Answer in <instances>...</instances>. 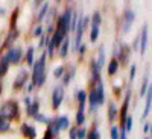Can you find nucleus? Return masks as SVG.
<instances>
[{
    "label": "nucleus",
    "mask_w": 152,
    "mask_h": 139,
    "mask_svg": "<svg viewBox=\"0 0 152 139\" xmlns=\"http://www.w3.org/2000/svg\"><path fill=\"white\" fill-rule=\"evenodd\" d=\"M100 68L96 62H94V59H91L90 60V74H91V77H90V80H91V88L94 86V83H97L99 80H102V77H100Z\"/></svg>",
    "instance_id": "15"
},
{
    "label": "nucleus",
    "mask_w": 152,
    "mask_h": 139,
    "mask_svg": "<svg viewBox=\"0 0 152 139\" xmlns=\"http://www.w3.org/2000/svg\"><path fill=\"white\" fill-rule=\"evenodd\" d=\"M143 133L145 135H149L151 133V122H145L143 124Z\"/></svg>",
    "instance_id": "44"
},
{
    "label": "nucleus",
    "mask_w": 152,
    "mask_h": 139,
    "mask_svg": "<svg viewBox=\"0 0 152 139\" xmlns=\"http://www.w3.org/2000/svg\"><path fill=\"white\" fill-rule=\"evenodd\" d=\"M23 102H24V104H26V107L32 103V100H31V97H29V94H26V95H24L23 97Z\"/></svg>",
    "instance_id": "45"
},
{
    "label": "nucleus",
    "mask_w": 152,
    "mask_h": 139,
    "mask_svg": "<svg viewBox=\"0 0 152 139\" xmlns=\"http://www.w3.org/2000/svg\"><path fill=\"white\" fill-rule=\"evenodd\" d=\"M90 24L91 26H99L100 27V24H102V14H100L99 11L93 12V15L90 17Z\"/></svg>",
    "instance_id": "31"
},
{
    "label": "nucleus",
    "mask_w": 152,
    "mask_h": 139,
    "mask_svg": "<svg viewBox=\"0 0 152 139\" xmlns=\"http://www.w3.org/2000/svg\"><path fill=\"white\" fill-rule=\"evenodd\" d=\"M135 74H137V65L131 64V67H129V82H134Z\"/></svg>",
    "instance_id": "41"
},
{
    "label": "nucleus",
    "mask_w": 152,
    "mask_h": 139,
    "mask_svg": "<svg viewBox=\"0 0 152 139\" xmlns=\"http://www.w3.org/2000/svg\"><path fill=\"white\" fill-rule=\"evenodd\" d=\"M99 36H100V27H99V26H91V30H90V41H91V42H96Z\"/></svg>",
    "instance_id": "32"
},
{
    "label": "nucleus",
    "mask_w": 152,
    "mask_h": 139,
    "mask_svg": "<svg viewBox=\"0 0 152 139\" xmlns=\"http://www.w3.org/2000/svg\"><path fill=\"white\" fill-rule=\"evenodd\" d=\"M24 59H26V64L29 65V67H32L34 65V62H35V47L34 45H29L28 47V50H26V53H24Z\"/></svg>",
    "instance_id": "26"
},
{
    "label": "nucleus",
    "mask_w": 152,
    "mask_h": 139,
    "mask_svg": "<svg viewBox=\"0 0 152 139\" xmlns=\"http://www.w3.org/2000/svg\"><path fill=\"white\" fill-rule=\"evenodd\" d=\"M34 89H35V86H34V85H32L31 82H28V86H26V91H28V92H32Z\"/></svg>",
    "instance_id": "46"
},
{
    "label": "nucleus",
    "mask_w": 152,
    "mask_h": 139,
    "mask_svg": "<svg viewBox=\"0 0 152 139\" xmlns=\"http://www.w3.org/2000/svg\"><path fill=\"white\" fill-rule=\"evenodd\" d=\"M75 76H76V68L72 67V68H70L69 71H66L64 76L61 77V80H62V85H61V86H67V85H70V80L75 77Z\"/></svg>",
    "instance_id": "27"
},
{
    "label": "nucleus",
    "mask_w": 152,
    "mask_h": 139,
    "mask_svg": "<svg viewBox=\"0 0 152 139\" xmlns=\"http://www.w3.org/2000/svg\"><path fill=\"white\" fill-rule=\"evenodd\" d=\"M131 95H132L131 88H128V89H126V92H125V95H123L122 107H120V110H119V117H120V124H119V127H122V129H123V124H125L126 117H128V106H129V102H131Z\"/></svg>",
    "instance_id": "8"
},
{
    "label": "nucleus",
    "mask_w": 152,
    "mask_h": 139,
    "mask_svg": "<svg viewBox=\"0 0 152 139\" xmlns=\"http://www.w3.org/2000/svg\"><path fill=\"white\" fill-rule=\"evenodd\" d=\"M117 113H119V107H117L116 102H113V100H111V102L108 103V110H107V118H108V121H110V122L116 121Z\"/></svg>",
    "instance_id": "19"
},
{
    "label": "nucleus",
    "mask_w": 152,
    "mask_h": 139,
    "mask_svg": "<svg viewBox=\"0 0 152 139\" xmlns=\"http://www.w3.org/2000/svg\"><path fill=\"white\" fill-rule=\"evenodd\" d=\"M5 53H6V58L9 60V65H18L21 62V59H23V55H24L23 48L20 45H12L11 48L6 50Z\"/></svg>",
    "instance_id": "7"
},
{
    "label": "nucleus",
    "mask_w": 152,
    "mask_h": 139,
    "mask_svg": "<svg viewBox=\"0 0 152 139\" xmlns=\"http://www.w3.org/2000/svg\"><path fill=\"white\" fill-rule=\"evenodd\" d=\"M94 92H96V97H97V104L99 106H104L107 98H105V85L102 80H99L97 83H94Z\"/></svg>",
    "instance_id": "14"
},
{
    "label": "nucleus",
    "mask_w": 152,
    "mask_h": 139,
    "mask_svg": "<svg viewBox=\"0 0 152 139\" xmlns=\"http://www.w3.org/2000/svg\"><path fill=\"white\" fill-rule=\"evenodd\" d=\"M11 127H12V122H11L9 120H6V118L0 117V135L8 133V132L11 130Z\"/></svg>",
    "instance_id": "28"
},
{
    "label": "nucleus",
    "mask_w": 152,
    "mask_h": 139,
    "mask_svg": "<svg viewBox=\"0 0 152 139\" xmlns=\"http://www.w3.org/2000/svg\"><path fill=\"white\" fill-rule=\"evenodd\" d=\"M110 136H111V139H119V125H116V124L111 125V129H110Z\"/></svg>",
    "instance_id": "39"
},
{
    "label": "nucleus",
    "mask_w": 152,
    "mask_h": 139,
    "mask_svg": "<svg viewBox=\"0 0 152 139\" xmlns=\"http://www.w3.org/2000/svg\"><path fill=\"white\" fill-rule=\"evenodd\" d=\"M46 62H47V55L43 50L40 58L35 59L32 65V73H31V83L35 88H41L46 83L47 79V70H46Z\"/></svg>",
    "instance_id": "1"
},
{
    "label": "nucleus",
    "mask_w": 152,
    "mask_h": 139,
    "mask_svg": "<svg viewBox=\"0 0 152 139\" xmlns=\"http://www.w3.org/2000/svg\"><path fill=\"white\" fill-rule=\"evenodd\" d=\"M34 121H37V122H40V124H47L49 122V118L44 115V113H37V115L34 117Z\"/></svg>",
    "instance_id": "37"
},
{
    "label": "nucleus",
    "mask_w": 152,
    "mask_h": 139,
    "mask_svg": "<svg viewBox=\"0 0 152 139\" xmlns=\"http://www.w3.org/2000/svg\"><path fill=\"white\" fill-rule=\"evenodd\" d=\"M6 15V9L5 8H0V17H5Z\"/></svg>",
    "instance_id": "47"
},
{
    "label": "nucleus",
    "mask_w": 152,
    "mask_h": 139,
    "mask_svg": "<svg viewBox=\"0 0 152 139\" xmlns=\"http://www.w3.org/2000/svg\"><path fill=\"white\" fill-rule=\"evenodd\" d=\"M18 29H11L9 30V33L6 35V40L3 41V44L0 45V50L2 48H5V50H8V48H11L12 45H15L14 42L17 41V38H18Z\"/></svg>",
    "instance_id": "13"
},
{
    "label": "nucleus",
    "mask_w": 152,
    "mask_h": 139,
    "mask_svg": "<svg viewBox=\"0 0 152 139\" xmlns=\"http://www.w3.org/2000/svg\"><path fill=\"white\" fill-rule=\"evenodd\" d=\"M131 47L126 45V44H116V48H114V58L117 59L119 65L125 67L129 64V59H131Z\"/></svg>",
    "instance_id": "4"
},
{
    "label": "nucleus",
    "mask_w": 152,
    "mask_h": 139,
    "mask_svg": "<svg viewBox=\"0 0 152 139\" xmlns=\"http://www.w3.org/2000/svg\"><path fill=\"white\" fill-rule=\"evenodd\" d=\"M149 86H151V83H149V73H145L143 82H142V86H140V97H142V98L145 97V94H146V91H148Z\"/></svg>",
    "instance_id": "30"
},
{
    "label": "nucleus",
    "mask_w": 152,
    "mask_h": 139,
    "mask_svg": "<svg viewBox=\"0 0 152 139\" xmlns=\"http://www.w3.org/2000/svg\"><path fill=\"white\" fill-rule=\"evenodd\" d=\"M9 60H8V58H6V53H3L2 56H0V79L2 77H5V76L8 74V71H9Z\"/></svg>",
    "instance_id": "21"
},
{
    "label": "nucleus",
    "mask_w": 152,
    "mask_h": 139,
    "mask_svg": "<svg viewBox=\"0 0 152 139\" xmlns=\"http://www.w3.org/2000/svg\"><path fill=\"white\" fill-rule=\"evenodd\" d=\"M145 139H151V136H146V138H145Z\"/></svg>",
    "instance_id": "49"
},
{
    "label": "nucleus",
    "mask_w": 152,
    "mask_h": 139,
    "mask_svg": "<svg viewBox=\"0 0 152 139\" xmlns=\"http://www.w3.org/2000/svg\"><path fill=\"white\" fill-rule=\"evenodd\" d=\"M87 129L85 127H79L78 130H76V139H85L87 138Z\"/></svg>",
    "instance_id": "40"
},
{
    "label": "nucleus",
    "mask_w": 152,
    "mask_h": 139,
    "mask_svg": "<svg viewBox=\"0 0 152 139\" xmlns=\"http://www.w3.org/2000/svg\"><path fill=\"white\" fill-rule=\"evenodd\" d=\"M28 80H29V71L26 68H21L15 79H14V85H12V88H14V91H20V89H24V86L28 85Z\"/></svg>",
    "instance_id": "9"
},
{
    "label": "nucleus",
    "mask_w": 152,
    "mask_h": 139,
    "mask_svg": "<svg viewBox=\"0 0 152 139\" xmlns=\"http://www.w3.org/2000/svg\"><path fill=\"white\" fill-rule=\"evenodd\" d=\"M105 60H107V53H105V47L104 45H99V48H97V58L94 59V62L96 64L102 68L104 65H105Z\"/></svg>",
    "instance_id": "25"
},
{
    "label": "nucleus",
    "mask_w": 152,
    "mask_h": 139,
    "mask_svg": "<svg viewBox=\"0 0 152 139\" xmlns=\"http://www.w3.org/2000/svg\"><path fill=\"white\" fill-rule=\"evenodd\" d=\"M75 98H76V102H78V104H79V106H85V103H87V91H85V89H79V91H76Z\"/></svg>",
    "instance_id": "29"
},
{
    "label": "nucleus",
    "mask_w": 152,
    "mask_h": 139,
    "mask_svg": "<svg viewBox=\"0 0 152 139\" xmlns=\"http://www.w3.org/2000/svg\"><path fill=\"white\" fill-rule=\"evenodd\" d=\"M75 121H76V125H79V127H82V125L85 124V112H79V110H76Z\"/></svg>",
    "instance_id": "33"
},
{
    "label": "nucleus",
    "mask_w": 152,
    "mask_h": 139,
    "mask_svg": "<svg viewBox=\"0 0 152 139\" xmlns=\"http://www.w3.org/2000/svg\"><path fill=\"white\" fill-rule=\"evenodd\" d=\"M49 9H50V5H49L47 2H41L40 9H37V21H38V23H41V21L44 20V17H46V14H47Z\"/></svg>",
    "instance_id": "23"
},
{
    "label": "nucleus",
    "mask_w": 152,
    "mask_h": 139,
    "mask_svg": "<svg viewBox=\"0 0 152 139\" xmlns=\"http://www.w3.org/2000/svg\"><path fill=\"white\" fill-rule=\"evenodd\" d=\"M134 21H135V12L132 9H125L123 15H122V26H120L122 35H128L131 32Z\"/></svg>",
    "instance_id": "5"
},
{
    "label": "nucleus",
    "mask_w": 152,
    "mask_h": 139,
    "mask_svg": "<svg viewBox=\"0 0 152 139\" xmlns=\"http://www.w3.org/2000/svg\"><path fill=\"white\" fill-rule=\"evenodd\" d=\"M148 42H149V24L146 23L142 27L140 35H138V52H140L142 56H145L148 50Z\"/></svg>",
    "instance_id": "10"
},
{
    "label": "nucleus",
    "mask_w": 152,
    "mask_h": 139,
    "mask_svg": "<svg viewBox=\"0 0 152 139\" xmlns=\"http://www.w3.org/2000/svg\"><path fill=\"white\" fill-rule=\"evenodd\" d=\"M87 102H88V104H90V112L91 113H96L99 110L97 97H96V92H94V88H91L90 92H87Z\"/></svg>",
    "instance_id": "16"
},
{
    "label": "nucleus",
    "mask_w": 152,
    "mask_h": 139,
    "mask_svg": "<svg viewBox=\"0 0 152 139\" xmlns=\"http://www.w3.org/2000/svg\"><path fill=\"white\" fill-rule=\"evenodd\" d=\"M75 14V8L72 6H67L62 14L56 17V23H55V29L62 32L64 35H69L70 33V21H72V17Z\"/></svg>",
    "instance_id": "3"
},
{
    "label": "nucleus",
    "mask_w": 152,
    "mask_h": 139,
    "mask_svg": "<svg viewBox=\"0 0 152 139\" xmlns=\"http://www.w3.org/2000/svg\"><path fill=\"white\" fill-rule=\"evenodd\" d=\"M132 122H134V118L131 115H128V117H126V120H125V124H123V129H125L126 135H128L129 132H132Z\"/></svg>",
    "instance_id": "34"
},
{
    "label": "nucleus",
    "mask_w": 152,
    "mask_h": 139,
    "mask_svg": "<svg viewBox=\"0 0 152 139\" xmlns=\"http://www.w3.org/2000/svg\"><path fill=\"white\" fill-rule=\"evenodd\" d=\"M43 33H44L43 26H41V24H37V26L34 27V30H32V36H34V38H40Z\"/></svg>",
    "instance_id": "38"
},
{
    "label": "nucleus",
    "mask_w": 152,
    "mask_h": 139,
    "mask_svg": "<svg viewBox=\"0 0 152 139\" xmlns=\"http://www.w3.org/2000/svg\"><path fill=\"white\" fill-rule=\"evenodd\" d=\"M37 113H40V100H38L37 97L32 100V103L26 107V115L29 118H34Z\"/></svg>",
    "instance_id": "18"
},
{
    "label": "nucleus",
    "mask_w": 152,
    "mask_h": 139,
    "mask_svg": "<svg viewBox=\"0 0 152 139\" xmlns=\"http://www.w3.org/2000/svg\"><path fill=\"white\" fill-rule=\"evenodd\" d=\"M47 129H46V133H44V138L43 139H55L59 136L61 130L58 127V122H56V117L55 118H49V122L46 124Z\"/></svg>",
    "instance_id": "11"
},
{
    "label": "nucleus",
    "mask_w": 152,
    "mask_h": 139,
    "mask_svg": "<svg viewBox=\"0 0 152 139\" xmlns=\"http://www.w3.org/2000/svg\"><path fill=\"white\" fill-rule=\"evenodd\" d=\"M146 97V103H145V107H143V113H142V120H146L151 113V106H152V88L149 86L148 91L145 94Z\"/></svg>",
    "instance_id": "17"
},
{
    "label": "nucleus",
    "mask_w": 152,
    "mask_h": 139,
    "mask_svg": "<svg viewBox=\"0 0 152 139\" xmlns=\"http://www.w3.org/2000/svg\"><path fill=\"white\" fill-rule=\"evenodd\" d=\"M69 50H70V35L64 38V41L61 42V45L58 47V53H59V58L66 59L67 55H69Z\"/></svg>",
    "instance_id": "20"
},
{
    "label": "nucleus",
    "mask_w": 152,
    "mask_h": 139,
    "mask_svg": "<svg viewBox=\"0 0 152 139\" xmlns=\"http://www.w3.org/2000/svg\"><path fill=\"white\" fill-rule=\"evenodd\" d=\"M20 132H21V135L26 139H37V135H38L37 127H35V125H31L29 122H21Z\"/></svg>",
    "instance_id": "12"
},
{
    "label": "nucleus",
    "mask_w": 152,
    "mask_h": 139,
    "mask_svg": "<svg viewBox=\"0 0 152 139\" xmlns=\"http://www.w3.org/2000/svg\"><path fill=\"white\" fill-rule=\"evenodd\" d=\"M119 68H120V65H119L117 59H116V58H111V59H110V62H108V67H107V73H108L110 77L116 76V74H117V71H119Z\"/></svg>",
    "instance_id": "22"
},
{
    "label": "nucleus",
    "mask_w": 152,
    "mask_h": 139,
    "mask_svg": "<svg viewBox=\"0 0 152 139\" xmlns=\"http://www.w3.org/2000/svg\"><path fill=\"white\" fill-rule=\"evenodd\" d=\"M0 117L6 118L12 122V120H18L20 118V106L15 100H5L0 104Z\"/></svg>",
    "instance_id": "2"
},
{
    "label": "nucleus",
    "mask_w": 152,
    "mask_h": 139,
    "mask_svg": "<svg viewBox=\"0 0 152 139\" xmlns=\"http://www.w3.org/2000/svg\"><path fill=\"white\" fill-rule=\"evenodd\" d=\"M76 130H78V127H70L69 129V139H76Z\"/></svg>",
    "instance_id": "43"
},
{
    "label": "nucleus",
    "mask_w": 152,
    "mask_h": 139,
    "mask_svg": "<svg viewBox=\"0 0 152 139\" xmlns=\"http://www.w3.org/2000/svg\"><path fill=\"white\" fill-rule=\"evenodd\" d=\"M56 122H58V127H59L61 132L70 129V118H69V115H59V117H56Z\"/></svg>",
    "instance_id": "24"
},
{
    "label": "nucleus",
    "mask_w": 152,
    "mask_h": 139,
    "mask_svg": "<svg viewBox=\"0 0 152 139\" xmlns=\"http://www.w3.org/2000/svg\"><path fill=\"white\" fill-rule=\"evenodd\" d=\"M85 139H100V132H99V129L93 127L91 130H88Z\"/></svg>",
    "instance_id": "35"
},
{
    "label": "nucleus",
    "mask_w": 152,
    "mask_h": 139,
    "mask_svg": "<svg viewBox=\"0 0 152 139\" xmlns=\"http://www.w3.org/2000/svg\"><path fill=\"white\" fill-rule=\"evenodd\" d=\"M64 98H66V89H64V86L56 85L53 88V91H52V97H50V104H52V109L53 110H58L61 107L62 102H64Z\"/></svg>",
    "instance_id": "6"
},
{
    "label": "nucleus",
    "mask_w": 152,
    "mask_h": 139,
    "mask_svg": "<svg viewBox=\"0 0 152 139\" xmlns=\"http://www.w3.org/2000/svg\"><path fill=\"white\" fill-rule=\"evenodd\" d=\"M2 89H3V85H2V82H0V95H2Z\"/></svg>",
    "instance_id": "48"
},
{
    "label": "nucleus",
    "mask_w": 152,
    "mask_h": 139,
    "mask_svg": "<svg viewBox=\"0 0 152 139\" xmlns=\"http://www.w3.org/2000/svg\"><path fill=\"white\" fill-rule=\"evenodd\" d=\"M87 47H88V45H87L85 42H81V45L78 47V53H79L81 56H84V55H85V52H87Z\"/></svg>",
    "instance_id": "42"
},
{
    "label": "nucleus",
    "mask_w": 152,
    "mask_h": 139,
    "mask_svg": "<svg viewBox=\"0 0 152 139\" xmlns=\"http://www.w3.org/2000/svg\"><path fill=\"white\" fill-rule=\"evenodd\" d=\"M64 73H66V67H64V65H58V67L53 70L52 74H53L55 79H61L62 76H64Z\"/></svg>",
    "instance_id": "36"
}]
</instances>
